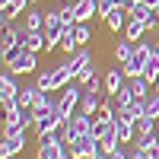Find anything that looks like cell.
Segmentation results:
<instances>
[{
  "label": "cell",
  "instance_id": "obj_8",
  "mask_svg": "<svg viewBox=\"0 0 159 159\" xmlns=\"http://www.w3.org/2000/svg\"><path fill=\"white\" fill-rule=\"evenodd\" d=\"M73 13H76V22L99 19V0H73Z\"/></svg>",
  "mask_w": 159,
  "mask_h": 159
},
{
  "label": "cell",
  "instance_id": "obj_22",
  "mask_svg": "<svg viewBox=\"0 0 159 159\" xmlns=\"http://www.w3.org/2000/svg\"><path fill=\"white\" fill-rule=\"evenodd\" d=\"M150 13H153V7L140 0V3H134V7L127 10V16H130V19H140V22H147V19H150Z\"/></svg>",
  "mask_w": 159,
  "mask_h": 159
},
{
  "label": "cell",
  "instance_id": "obj_5",
  "mask_svg": "<svg viewBox=\"0 0 159 159\" xmlns=\"http://www.w3.org/2000/svg\"><path fill=\"white\" fill-rule=\"evenodd\" d=\"M70 153H73V159H92L99 153V140L92 134H83V137H76L70 143Z\"/></svg>",
  "mask_w": 159,
  "mask_h": 159
},
{
  "label": "cell",
  "instance_id": "obj_16",
  "mask_svg": "<svg viewBox=\"0 0 159 159\" xmlns=\"http://www.w3.org/2000/svg\"><path fill=\"white\" fill-rule=\"evenodd\" d=\"M70 64H73V70H76V76H80V70L92 64V51H89V48L83 45L80 51H73V54H70Z\"/></svg>",
  "mask_w": 159,
  "mask_h": 159
},
{
  "label": "cell",
  "instance_id": "obj_4",
  "mask_svg": "<svg viewBox=\"0 0 159 159\" xmlns=\"http://www.w3.org/2000/svg\"><path fill=\"white\" fill-rule=\"evenodd\" d=\"M7 70H13L16 76H22V73H38V54L35 51H25V48H19L16 54H13L7 64H3Z\"/></svg>",
  "mask_w": 159,
  "mask_h": 159
},
{
  "label": "cell",
  "instance_id": "obj_19",
  "mask_svg": "<svg viewBox=\"0 0 159 159\" xmlns=\"http://www.w3.org/2000/svg\"><path fill=\"white\" fill-rule=\"evenodd\" d=\"M70 29H73V38H76L80 48L89 45V38H92V25H89V22H76V25H70Z\"/></svg>",
  "mask_w": 159,
  "mask_h": 159
},
{
  "label": "cell",
  "instance_id": "obj_14",
  "mask_svg": "<svg viewBox=\"0 0 159 159\" xmlns=\"http://www.w3.org/2000/svg\"><path fill=\"white\" fill-rule=\"evenodd\" d=\"M134 51H137V45L127 42V38H121V42H115V61L118 64H127L130 57H134Z\"/></svg>",
  "mask_w": 159,
  "mask_h": 159
},
{
  "label": "cell",
  "instance_id": "obj_10",
  "mask_svg": "<svg viewBox=\"0 0 159 159\" xmlns=\"http://www.w3.org/2000/svg\"><path fill=\"white\" fill-rule=\"evenodd\" d=\"M22 48H25V51H35V54H42V51L48 48L45 32H29V29H22Z\"/></svg>",
  "mask_w": 159,
  "mask_h": 159
},
{
  "label": "cell",
  "instance_id": "obj_27",
  "mask_svg": "<svg viewBox=\"0 0 159 159\" xmlns=\"http://www.w3.org/2000/svg\"><path fill=\"white\" fill-rule=\"evenodd\" d=\"M134 159H153V150H137L134 147Z\"/></svg>",
  "mask_w": 159,
  "mask_h": 159
},
{
  "label": "cell",
  "instance_id": "obj_12",
  "mask_svg": "<svg viewBox=\"0 0 159 159\" xmlns=\"http://www.w3.org/2000/svg\"><path fill=\"white\" fill-rule=\"evenodd\" d=\"M147 32H150V25L147 22H140V19H127V25H124V38L127 42H143V38H147Z\"/></svg>",
  "mask_w": 159,
  "mask_h": 159
},
{
  "label": "cell",
  "instance_id": "obj_18",
  "mask_svg": "<svg viewBox=\"0 0 159 159\" xmlns=\"http://www.w3.org/2000/svg\"><path fill=\"white\" fill-rule=\"evenodd\" d=\"M143 80H147L150 86L159 83V51H153V57H150V64H147V70H143Z\"/></svg>",
  "mask_w": 159,
  "mask_h": 159
},
{
  "label": "cell",
  "instance_id": "obj_30",
  "mask_svg": "<svg viewBox=\"0 0 159 159\" xmlns=\"http://www.w3.org/2000/svg\"><path fill=\"white\" fill-rule=\"evenodd\" d=\"M61 3H73V0H61Z\"/></svg>",
  "mask_w": 159,
  "mask_h": 159
},
{
  "label": "cell",
  "instance_id": "obj_25",
  "mask_svg": "<svg viewBox=\"0 0 159 159\" xmlns=\"http://www.w3.org/2000/svg\"><path fill=\"white\" fill-rule=\"evenodd\" d=\"M143 102H147V115H150V118H159V92L153 89V92H150V96L143 99Z\"/></svg>",
  "mask_w": 159,
  "mask_h": 159
},
{
  "label": "cell",
  "instance_id": "obj_2",
  "mask_svg": "<svg viewBox=\"0 0 159 159\" xmlns=\"http://www.w3.org/2000/svg\"><path fill=\"white\" fill-rule=\"evenodd\" d=\"M80 99H83V86H80V83H70V86H64L57 92V118H61V121H67L70 115H76Z\"/></svg>",
  "mask_w": 159,
  "mask_h": 159
},
{
  "label": "cell",
  "instance_id": "obj_29",
  "mask_svg": "<svg viewBox=\"0 0 159 159\" xmlns=\"http://www.w3.org/2000/svg\"><path fill=\"white\" fill-rule=\"evenodd\" d=\"M153 45H156V51H159V29H156V42H153Z\"/></svg>",
  "mask_w": 159,
  "mask_h": 159
},
{
  "label": "cell",
  "instance_id": "obj_6",
  "mask_svg": "<svg viewBox=\"0 0 159 159\" xmlns=\"http://www.w3.org/2000/svg\"><path fill=\"white\" fill-rule=\"evenodd\" d=\"M19 89H22V86L16 83V73L3 67V73H0V105H3V102H16Z\"/></svg>",
  "mask_w": 159,
  "mask_h": 159
},
{
  "label": "cell",
  "instance_id": "obj_31",
  "mask_svg": "<svg viewBox=\"0 0 159 159\" xmlns=\"http://www.w3.org/2000/svg\"><path fill=\"white\" fill-rule=\"evenodd\" d=\"M35 3H38V0H32V7H35Z\"/></svg>",
  "mask_w": 159,
  "mask_h": 159
},
{
  "label": "cell",
  "instance_id": "obj_26",
  "mask_svg": "<svg viewBox=\"0 0 159 159\" xmlns=\"http://www.w3.org/2000/svg\"><path fill=\"white\" fill-rule=\"evenodd\" d=\"M96 73H99V67H96V64H89V67H83V70H80V76H76V83H80V86H86V83H89V80L96 76Z\"/></svg>",
  "mask_w": 159,
  "mask_h": 159
},
{
  "label": "cell",
  "instance_id": "obj_9",
  "mask_svg": "<svg viewBox=\"0 0 159 159\" xmlns=\"http://www.w3.org/2000/svg\"><path fill=\"white\" fill-rule=\"evenodd\" d=\"M42 96H45V89L38 86V83L22 86V89H19V96H16V105H19V108H32L35 102H42Z\"/></svg>",
  "mask_w": 159,
  "mask_h": 159
},
{
  "label": "cell",
  "instance_id": "obj_3",
  "mask_svg": "<svg viewBox=\"0 0 159 159\" xmlns=\"http://www.w3.org/2000/svg\"><path fill=\"white\" fill-rule=\"evenodd\" d=\"M25 140H29V127H16L10 134H3V140H0V159H16L25 150Z\"/></svg>",
  "mask_w": 159,
  "mask_h": 159
},
{
  "label": "cell",
  "instance_id": "obj_23",
  "mask_svg": "<svg viewBox=\"0 0 159 159\" xmlns=\"http://www.w3.org/2000/svg\"><path fill=\"white\" fill-rule=\"evenodd\" d=\"M111 99H115V105H118V108H127V105H130V102H134L137 96H134V92H130V86L124 83L121 89H118V96H111Z\"/></svg>",
  "mask_w": 159,
  "mask_h": 159
},
{
  "label": "cell",
  "instance_id": "obj_13",
  "mask_svg": "<svg viewBox=\"0 0 159 159\" xmlns=\"http://www.w3.org/2000/svg\"><path fill=\"white\" fill-rule=\"evenodd\" d=\"M25 29H29V32H42L45 29V13L42 10H35V7H29V10H25Z\"/></svg>",
  "mask_w": 159,
  "mask_h": 159
},
{
  "label": "cell",
  "instance_id": "obj_21",
  "mask_svg": "<svg viewBox=\"0 0 159 159\" xmlns=\"http://www.w3.org/2000/svg\"><path fill=\"white\" fill-rule=\"evenodd\" d=\"M121 111L130 118V121H140V118L147 115V102H143V99H134V102H130L127 108H121Z\"/></svg>",
  "mask_w": 159,
  "mask_h": 159
},
{
  "label": "cell",
  "instance_id": "obj_11",
  "mask_svg": "<svg viewBox=\"0 0 159 159\" xmlns=\"http://www.w3.org/2000/svg\"><path fill=\"white\" fill-rule=\"evenodd\" d=\"M127 19H130V16H127V10H124V7H115V10L108 13V16L102 19V22L108 25V32H124V25H127Z\"/></svg>",
  "mask_w": 159,
  "mask_h": 159
},
{
  "label": "cell",
  "instance_id": "obj_20",
  "mask_svg": "<svg viewBox=\"0 0 159 159\" xmlns=\"http://www.w3.org/2000/svg\"><path fill=\"white\" fill-rule=\"evenodd\" d=\"M57 48L64 51V54H73V51H80V45H76V38H73V29H64V35H61V42H57Z\"/></svg>",
  "mask_w": 159,
  "mask_h": 159
},
{
  "label": "cell",
  "instance_id": "obj_24",
  "mask_svg": "<svg viewBox=\"0 0 159 159\" xmlns=\"http://www.w3.org/2000/svg\"><path fill=\"white\" fill-rule=\"evenodd\" d=\"M134 147H137V150H156V147H159V134H147V137H137V140H134Z\"/></svg>",
  "mask_w": 159,
  "mask_h": 159
},
{
  "label": "cell",
  "instance_id": "obj_28",
  "mask_svg": "<svg viewBox=\"0 0 159 159\" xmlns=\"http://www.w3.org/2000/svg\"><path fill=\"white\" fill-rule=\"evenodd\" d=\"M134 3H140V0H118V7H124V10H130Z\"/></svg>",
  "mask_w": 159,
  "mask_h": 159
},
{
  "label": "cell",
  "instance_id": "obj_15",
  "mask_svg": "<svg viewBox=\"0 0 159 159\" xmlns=\"http://www.w3.org/2000/svg\"><path fill=\"white\" fill-rule=\"evenodd\" d=\"M99 108H102V99L83 89V99H80V108H76V111H83V115H99Z\"/></svg>",
  "mask_w": 159,
  "mask_h": 159
},
{
  "label": "cell",
  "instance_id": "obj_17",
  "mask_svg": "<svg viewBox=\"0 0 159 159\" xmlns=\"http://www.w3.org/2000/svg\"><path fill=\"white\" fill-rule=\"evenodd\" d=\"M127 86H130V92H134L137 99H147L150 92H153V86H150L143 76H127Z\"/></svg>",
  "mask_w": 159,
  "mask_h": 159
},
{
  "label": "cell",
  "instance_id": "obj_1",
  "mask_svg": "<svg viewBox=\"0 0 159 159\" xmlns=\"http://www.w3.org/2000/svg\"><path fill=\"white\" fill-rule=\"evenodd\" d=\"M35 83L42 86L45 92H61L64 86H70V83H76V70H73V64H70V57L64 61V64H57V67H48V70H38V73H35Z\"/></svg>",
  "mask_w": 159,
  "mask_h": 159
},
{
  "label": "cell",
  "instance_id": "obj_7",
  "mask_svg": "<svg viewBox=\"0 0 159 159\" xmlns=\"http://www.w3.org/2000/svg\"><path fill=\"white\" fill-rule=\"evenodd\" d=\"M102 76H105V92H108V96H118V89L127 83V76H124V67H121V64H118V67H108Z\"/></svg>",
  "mask_w": 159,
  "mask_h": 159
}]
</instances>
